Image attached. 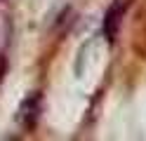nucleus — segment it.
<instances>
[{
	"label": "nucleus",
	"instance_id": "1",
	"mask_svg": "<svg viewBox=\"0 0 146 141\" xmlns=\"http://www.w3.org/2000/svg\"><path fill=\"white\" fill-rule=\"evenodd\" d=\"M40 111H42V99L38 92H33L31 97H26L21 101L19 106V115H17V120H19V125L26 127V129H33L35 122L40 120Z\"/></svg>",
	"mask_w": 146,
	"mask_h": 141
},
{
	"label": "nucleus",
	"instance_id": "2",
	"mask_svg": "<svg viewBox=\"0 0 146 141\" xmlns=\"http://www.w3.org/2000/svg\"><path fill=\"white\" fill-rule=\"evenodd\" d=\"M127 7H130V0H115V3L111 5V9L106 12V19H104V35L108 38V40H115L118 31H120V21L123 17L127 12Z\"/></svg>",
	"mask_w": 146,
	"mask_h": 141
},
{
	"label": "nucleus",
	"instance_id": "3",
	"mask_svg": "<svg viewBox=\"0 0 146 141\" xmlns=\"http://www.w3.org/2000/svg\"><path fill=\"white\" fill-rule=\"evenodd\" d=\"M10 38H12V21H10V14L0 9V56L7 50L10 45Z\"/></svg>",
	"mask_w": 146,
	"mask_h": 141
}]
</instances>
